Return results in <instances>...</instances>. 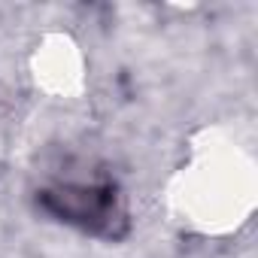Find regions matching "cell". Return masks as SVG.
I'll return each instance as SVG.
<instances>
[{"label": "cell", "mask_w": 258, "mask_h": 258, "mask_svg": "<svg viewBox=\"0 0 258 258\" xmlns=\"http://www.w3.org/2000/svg\"><path fill=\"white\" fill-rule=\"evenodd\" d=\"M40 207L58 222H67L85 234L115 240L127 231V213L115 182H67L40 191Z\"/></svg>", "instance_id": "1"}]
</instances>
